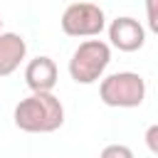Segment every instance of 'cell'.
Returning <instances> with one entry per match:
<instances>
[{
    "label": "cell",
    "instance_id": "11",
    "mask_svg": "<svg viewBox=\"0 0 158 158\" xmlns=\"http://www.w3.org/2000/svg\"><path fill=\"white\" fill-rule=\"evenodd\" d=\"M0 30H2V17H0Z\"/></svg>",
    "mask_w": 158,
    "mask_h": 158
},
{
    "label": "cell",
    "instance_id": "8",
    "mask_svg": "<svg viewBox=\"0 0 158 158\" xmlns=\"http://www.w3.org/2000/svg\"><path fill=\"white\" fill-rule=\"evenodd\" d=\"M99 158H133V151L123 143H111L99 153Z\"/></svg>",
    "mask_w": 158,
    "mask_h": 158
},
{
    "label": "cell",
    "instance_id": "3",
    "mask_svg": "<svg viewBox=\"0 0 158 158\" xmlns=\"http://www.w3.org/2000/svg\"><path fill=\"white\" fill-rule=\"evenodd\" d=\"M109 62L111 47L104 40H84L69 59V74L77 84H94L104 77Z\"/></svg>",
    "mask_w": 158,
    "mask_h": 158
},
{
    "label": "cell",
    "instance_id": "7",
    "mask_svg": "<svg viewBox=\"0 0 158 158\" xmlns=\"http://www.w3.org/2000/svg\"><path fill=\"white\" fill-rule=\"evenodd\" d=\"M27 42L17 32H0V77H10L25 59Z\"/></svg>",
    "mask_w": 158,
    "mask_h": 158
},
{
    "label": "cell",
    "instance_id": "6",
    "mask_svg": "<svg viewBox=\"0 0 158 158\" xmlns=\"http://www.w3.org/2000/svg\"><path fill=\"white\" fill-rule=\"evenodd\" d=\"M57 64L52 57H35L25 67V84L32 91H52L57 86Z\"/></svg>",
    "mask_w": 158,
    "mask_h": 158
},
{
    "label": "cell",
    "instance_id": "10",
    "mask_svg": "<svg viewBox=\"0 0 158 158\" xmlns=\"http://www.w3.org/2000/svg\"><path fill=\"white\" fill-rule=\"evenodd\" d=\"M146 143H148V151L151 153H158V126L156 123L146 131Z\"/></svg>",
    "mask_w": 158,
    "mask_h": 158
},
{
    "label": "cell",
    "instance_id": "5",
    "mask_svg": "<svg viewBox=\"0 0 158 158\" xmlns=\"http://www.w3.org/2000/svg\"><path fill=\"white\" fill-rule=\"evenodd\" d=\"M109 40L121 52H136L146 44V27L133 17H116L109 25Z\"/></svg>",
    "mask_w": 158,
    "mask_h": 158
},
{
    "label": "cell",
    "instance_id": "2",
    "mask_svg": "<svg viewBox=\"0 0 158 158\" xmlns=\"http://www.w3.org/2000/svg\"><path fill=\"white\" fill-rule=\"evenodd\" d=\"M99 99L114 109H136L146 99V79L136 72H116L101 79Z\"/></svg>",
    "mask_w": 158,
    "mask_h": 158
},
{
    "label": "cell",
    "instance_id": "9",
    "mask_svg": "<svg viewBox=\"0 0 158 158\" xmlns=\"http://www.w3.org/2000/svg\"><path fill=\"white\" fill-rule=\"evenodd\" d=\"M156 2L158 0H146V12H148V27L158 32V15H156Z\"/></svg>",
    "mask_w": 158,
    "mask_h": 158
},
{
    "label": "cell",
    "instance_id": "1",
    "mask_svg": "<svg viewBox=\"0 0 158 158\" xmlns=\"http://www.w3.org/2000/svg\"><path fill=\"white\" fill-rule=\"evenodd\" d=\"M12 118L25 133H52L64 123V106L52 91H32L17 101Z\"/></svg>",
    "mask_w": 158,
    "mask_h": 158
},
{
    "label": "cell",
    "instance_id": "4",
    "mask_svg": "<svg viewBox=\"0 0 158 158\" xmlns=\"http://www.w3.org/2000/svg\"><path fill=\"white\" fill-rule=\"evenodd\" d=\"M59 25L69 37H96L106 27V15L94 2H72L62 12Z\"/></svg>",
    "mask_w": 158,
    "mask_h": 158
}]
</instances>
